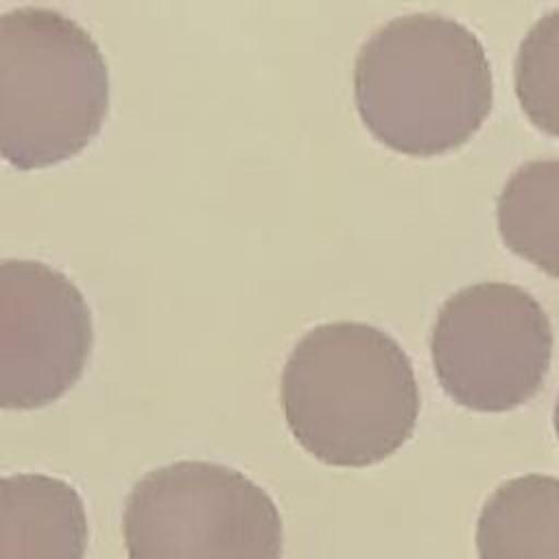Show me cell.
I'll return each mask as SVG.
<instances>
[{"label":"cell","mask_w":559,"mask_h":559,"mask_svg":"<svg viewBox=\"0 0 559 559\" xmlns=\"http://www.w3.org/2000/svg\"><path fill=\"white\" fill-rule=\"evenodd\" d=\"M280 402L295 439L341 467L391 456L413 435L421 408L400 341L354 319L325 321L299 336L282 367Z\"/></svg>","instance_id":"6da1fadb"},{"label":"cell","mask_w":559,"mask_h":559,"mask_svg":"<svg viewBox=\"0 0 559 559\" xmlns=\"http://www.w3.org/2000/svg\"><path fill=\"white\" fill-rule=\"evenodd\" d=\"M354 98L365 127L397 153L430 157L467 142L493 103L480 37L437 11L402 13L358 48Z\"/></svg>","instance_id":"7a4b0ae2"},{"label":"cell","mask_w":559,"mask_h":559,"mask_svg":"<svg viewBox=\"0 0 559 559\" xmlns=\"http://www.w3.org/2000/svg\"><path fill=\"white\" fill-rule=\"evenodd\" d=\"M109 109L98 41L70 15L22 4L0 13V157L28 170L76 155Z\"/></svg>","instance_id":"3957f363"},{"label":"cell","mask_w":559,"mask_h":559,"mask_svg":"<svg viewBox=\"0 0 559 559\" xmlns=\"http://www.w3.org/2000/svg\"><path fill=\"white\" fill-rule=\"evenodd\" d=\"M129 559H280L282 518L242 472L175 461L144 474L122 511Z\"/></svg>","instance_id":"277c9868"},{"label":"cell","mask_w":559,"mask_h":559,"mask_svg":"<svg viewBox=\"0 0 559 559\" xmlns=\"http://www.w3.org/2000/svg\"><path fill=\"white\" fill-rule=\"evenodd\" d=\"M550 317L531 290L502 280L461 286L439 306L430 358L445 393L474 411L528 402L552 360Z\"/></svg>","instance_id":"5b68a950"},{"label":"cell","mask_w":559,"mask_h":559,"mask_svg":"<svg viewBox=\"0 0 559 559\" xmlns=\"http://www.w3.org/2000/svg\"><path fill=\"white\" fill-rule=\"evenodd\" d=\"M94 343L79 286L48 262L0 258V406L37 408L83 373Z\"/></svg>","instance_id":"8992f818"},{"label":"cell","mask_w":559,"mask_h":559,"mask_svg":"<svg viewBox=\"0 0 559 559\" xmlns=\"http://www.w3.org/2000/svg\"><path fill=\"white\" fill-rule=\"evenodd\" d=\"M87 518L63 478L17 472L0 476V559H85Z\"/></svg>","instance_id":"52a82bcc"},{"label":"cell","mask_w":559,"mask_h":559,"mask_svg":"<svg viewBox=\"0 0 559 559\" xmlns=\"http://www.w3.org/2000/svg\"><path fill=\"white\" fill-rule=\"evenodd\" d=\"M478 559H559V478L522 474L500 483L476 522Z\"/></svg>","instance_id":"ba28073f"},{"label":"cell","mask_w":559,"mask_h":559,"mask_svg":"<svg viewBox=\"0 0 559 559\" xmlns=\"http://www.w3.org/2000/svg\"><path fill=\"white\" fill-rule=\"evenodd\" d=\"M496 223L511 251L559 277V157L511 170L496 197Z\"/></svg>","instance_id":"9c48e42d"},{"label":"cell","mask_w":559,"mask_h":559,"mask_svg":"<svg viewBox=\"0 0 559 559\" xmlns=\"http://www.w3.org/2000/svg\"><path fill=\"white\" fill-rule=\"evenodd\" d=\"M513 83L528 120L559 135V7L542 13L520 39Z\"/></svg>","instance_id":"30bf717a"},{"label":"cell","mask_w":559,"mask_h":559,"mask_svg":"<svg viewBox=\"0 0 559 559\" xmlns=\"http://www.w3.org/2000/svg\"><path fill=\"white\" fill-rule=\"evenodd\" d=\"M552 424H555V432L559 439V393H557V402H555V411H552Z\"/></svg>","instance_id":"8fae6325"}]
</instances>
